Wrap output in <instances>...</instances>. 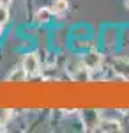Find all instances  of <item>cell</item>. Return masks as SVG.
<instances>
[{
    "mask_svg": "<svg viewBox=\"0 0 129 133\" xmlns=\"http://www.w3.org/2000/svg\"><path fill=\"white\" fill-rule=\"evenodd\" d=\"M67 9H69L67 0H53V4H51V11L55 14H64V12H67Z\"/></svg>",
    "mask_w": 129,
    "mask_h": 133,
    "instance_id": "cell-5",
    "label": "cell"
},
{
    "mask_svg": "<svg viewBox=\"0 0 129 133\" xmlns=\"http://www.w3.org/2000/svg\"><path fill=\"white\" fill-rule=\"evenodd\" d=\"M21 68L25 69L27 76H35V75L41 71L39 57H37L35 53H28V55H25V57H23V66H21Z\"/></svg>",
    "mask_w": 129,
    "mask_h": 133,
    "instance_id": "cell-1",
    "label": "cell"
},
{
    "mask_svg": "<svg viewBox=\"0 0 129 133\" xmlns=\"http://www.w3.org/2000/svg\"><path fill=\"white\" fill-rule=\"evenodd\" d=\"M2 32H4V25L0 23V36H2Z\"/></svg>",
    "mask_w": 129,
    "mask_h": 133,
    "instance_id": "cell-8",
    "label": "cell"
},
{
    "mask_svg": "<svg viewBox=\"0 0 129 133\" xmlns=\"http://www.w3.org/2000/svg\"><path fill=\"white\" fill-rule=\"evenodd\" d=\"M99 131H104V133H110V131H113V133H119L122 131V126H120L119 121H115V119H104V121H101L99 123Z\"/></svg>",
    "mask_w": 129,
    "mask_h": 133,
    "instance_id": "cell-3",
    "label": "cell"
},
{
    "mask_svg": "<svg viewBox=\"0 0 129 133\" xmlns=\"http://www.w3.org/2000/svg\"><path fill=\"white\" fill-rule=\"evenodd\" d=\"M51 16H53V11H51V7H41V9H37L35 20L39 21V23H48V21L51 20Z\"/></svg>",
    "mask_w": 129,
    "mask_h": 133,
    "instance_id": "cell-4",
    "label": "cell"
},
{
    "mask_svg": "<svg viewBox=\"0 0 129 133\" xmlns=\"http://www.w3.org/2000/svg\"><path fill=\"white\" fill-rule=\"evenodd\" d=\"M124 4H126V7L129 9V0H124Z\"/></svg>",
    "mask_w": 129,
    "mask_h": 133,
    "instance_id": "cell-9",
    "label": "cell"
},
{
    "mask_svg": "<svg viewBox=\"0 0 129 133\" xmlns=\"http://www.w3.org/2000/svg\"><path fill=\"white\" fill-rule=\"evenodd\" d=\"M7 20H9V7L0 5V23H2V25H5Z\"/></svg>",
    "mask_w": 129,
    "mask_h": 133,
    "instance_id": "cell-6",
    "label": "cell"
},
{
    "mask_svg": "<svg viewBox=\"0 0 129 133\" xmlns=\"http://www.w3.org/2000/svg\"><path fill=\"white\" fill-rule=\"evenodd\" d=\"M11 4H12V0H0V5H4V7H9Z\"/></svg>",
    "mask_w": 129,
    "mask_h": 133,
    "instance_id": "cell-7",
    "label": "cell"
},
{
    "mask_svg": "<svg viewBox=\"0 0 129 133\" xmlns=\"http://www.w3.org/2000/svg\"><path fill=\"white\" fill-rule=\"evenodd\" d=\"M101 62H103V57H101L97 51H89L87 55H83V59H81V64L87 68V69H96V68H99Z\"/></svg>",
    "mask_w": 129,
    "mask_h": 133,
    "instance_id": "cell-2",
    "label": "cell"
}]
</instances>
